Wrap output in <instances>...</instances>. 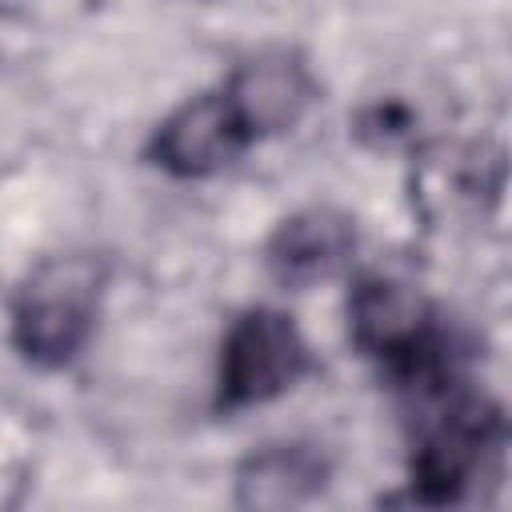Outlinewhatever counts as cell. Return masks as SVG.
<instances>
[{
  "label": "cell",
  "instance_id": "cell-1",
  "mask_svg": "<svg viewBox=\"0 0 512 512\" xmlns=\"http://www.w3.org/2000/svg\"><path fill=\"white\" fill-rule=\"evenodd\" d=\"M100 288H104L100 260L84 252L44 260L24 280L12 304V344L20 348V356L40 368L72 364L96 328Z\"/></svg>",
  "mask_w": 512,
  "mask_h": 512
},
{
  "label": "cell",
  "instance_id": "cell-2",
  "mask_svg": "<svg viewBox=\"0 0 512 512\" xmlns=\"http://www.w3.org/2000/svg\"><path fill=\"white\" fill-rule=\"evenodd\" d=\"M424 420L412 452V492L424 504L460 500L484 472V460L500 448V412L484 396L448 384L420 396Z\"/></svg>",
  "mask_w": 512,
  "mask_h": 512
},
{
  "label": "cell",
  "instance_id": "cell-3",
  "mask_svg": "<svg viewBox=\"0 0 512 512\" xmlns=\"http://www.w3.org/2000/svg\"><path fill=\"white\" fill-rule=\"evenodd\" d=\"M308 368V344L292 316L276 308H252L232 320L220 372H216V404L224 412H240L288 392Z\"/></svg>",
  "mask_w": 512,
  "mask_h": 512
},
{
  "label": "cell",
  "instance_id": "cell-4",
  "mask_svg": "<svg viewBox=\"0 0 512 512\" xmlns=\"http://www.w3.org/2000/svg\"><path fill=\"white\" fill-rule=\"evenodd\" d=\"M252 144L236 112L228 108L224 92H204L196 100H184L172 108L156 132H152V164H160L172 176H212Z\"/></svg>",
  "mask_w": 512,
  "mask_h": 512
},
{
  "label": "cell",
  "instance_id": "cell-5",
  "mask_svg": "<svg viewBox=\"0 0 512 512\" xmlns=\"http://www.w3.org/2000/svg\"><path fill=\"white\" fill-rule=\"evenodd\" d=\"M220 92L228 108L236 112V120L244 124V132L260 140V136L288 132L308 112L316 84H312L308 64L296 52L268 48V52L248 56Z\"/></svg>",
  "mask_w": 512,
  "mask_h": 512
},
{
  "label": "cell",
  "instance_id": "cell-6",
  "mask_svg": "<svg viewBox=\"0 0 512 512\" xmlns=\"http://www.w3.org/2000/svg\"><path fill=\"white\" fill-rule=\"evenodd\" d=\"M348 324L360 352L388 364H404L432 332V312L420 300V292L392 276H364L348 300Z\"/></svg>",
  "mask_w": 512,
  "mask_h": 512
},
{
  "label": "cell",
  "instance_id": "cell-7",
  "mask_svg": "<svg viewBox=\"0 0 512 512\" xmlns=\"http://www.w3.org/2000/svg\"><path fill=\"white\" fill-rule=\"evenodd\" d=\"M356 248V228L336 208H304L268 236L264 264L284 288H312L336 276Z\"/></svg>",
  "mask_w": 512,
  "mask_h": 512
},
{
  "label": "cell",
  "instance_id": "cell-8",
  "mask_svg": "<svg viewBox=\"0 0 512 512\" xmlns=\"http://www.w3.org/2000/svg\"><path fill=\"white\" fill-rule=\"evenodd\" d=\"M324 484L328 460L312 444H268L240 464L236 500L244 508H296L320 496Z\"/></svg>",
  "mask_w": 512,
  "mask_h": 512
}]
</instances>
